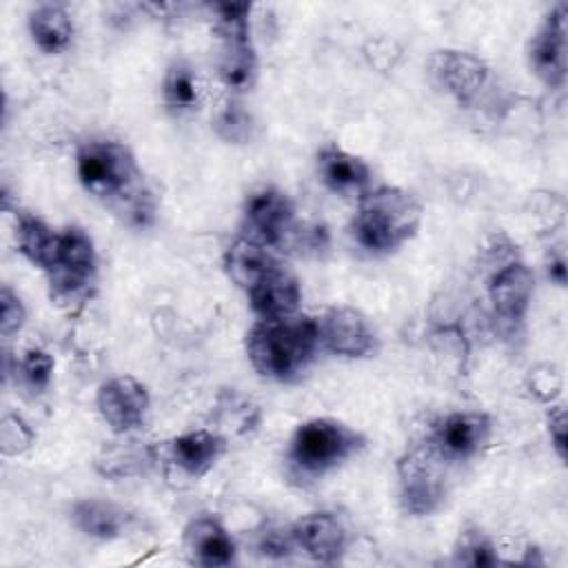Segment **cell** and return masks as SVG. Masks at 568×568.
<instances>
[{
	"label": "cell",
	"instance_id": "cell-21",
	"mask_svg": "<svg viewBox=\"0 0 568 568\" xmlns=\"http://www.w3.org/2000/svg\"><path fill=\"white\" fill-rule=\"evenodd\" d=\"M29 33L40 51L62 53L73 36V22L60 4H40L29 13Z\"/></svg>",
	"mask_w": 568,
	"mask_h": 568
},
{
	"label": "cell",
	"instance_id": "cell-6",
	"mask_svg": "<svg viewBox=\"0 0 568 568\" xmlns=\"http://www.w3.org/2000/svg\"><path fill=\"white\" fill-rule=\"evenodd\" d=\"M44 273L55 304L64 308L82 306L95 282V248L91 237L78 226L60 233L58 251Z\"/></svg>",
	"mask_w": 568,
	"mask_h": 568
},
{
	"label": "cell",
	"instance_id": "cell-31",
	"mask_svg": "<svg viewBox=\"0 0 568 568\" xmlns=\"http://www.w3.org/2000/svg\"><path fill=\"white\" fill-rule=\"evenodd\" d=\"M548 275H550V280H555L559 286L566 284V257H564V253H557L555 257H550V262H548Z\"/></svg>",
	"mask_w": 568,
	"mask_h": 568
},
{
	"label": "cell",
	"instance_id": "cell-30",
	"mask_svg": "<svg viewBox=\"0 0 568 568\" xmlns=\"http://www.w3.org/2000/svg\"><path fill=\"white\" fill-rule=\"evenodd\" d=\"M291 548H295L291 528L286 530H271L266 532V537L260 544V550L268 557H286L291 552Z\"/></svg>",
	"mask_w": 568,
	"mask_h": 568
},
{
	"label": "cell",
	"instance_id": "cell-7",
	"mask_svg": "<svg viewBox=\"0 0 568 568\" xmlns=\"http://www.w3.org/2000/svg\"><path fill=\"white\" fill-rule=\"evenodd\" d=\"M220 33V78L233 91H246L255 82L257 60L248 29V4H215Z\"/></svg>",
	"mask_w": 568,
	"mask_h": 568
},
{
	"label": "cell",
	"instance_id": "cell-12",
	"mask_svg": "<svg viewBox=\"0 0 568 568\" xmlns=\"http://www.w3.org/2000/svg\"><path fill=\"white\" fill-rule=\"evenodd\" d=\"M566 4L557 2L528 47L532 71L552 89H561L566 82Z\"/></svg>",
	"mask_w": 568,
	"mask_h": 568
},
{
	"label": "cell",
	"instance_id": "cell-2",
	"mask_svg": "<svg viewBox=\"0 0 568 568\" xmlns=\"http://www.w3.org/2000/svg\"><path fill=\"white\" fill-rule=\"evenodd\" d=\"M320 346L317 322L306 315L257 320L246 333V355L253 368L277 382H291L306 371Z\"/></svg>",
	"mask_w": 568,
	"mask_h": 568
},
{
	"label": "cell",
	"instance_id": "cell-27",
	"mask_svg": "<svg viewBox=\"0 0 568 568\" xmlns=\"http://www.w3.org/2000/svg\"><path fill=\"white\" fill-rule=\"evenodd\" d=\"M24 306L20 302V297L9 288L2 286L0 291V333L2 337H11L13 333H18L24 324Z\"/></svg>",
	"mask_w": 568,
	"mask_h": 568
},
{
	"label": "cell",
	"instance_id": "cell-22",
	"mask_svg": "<svg viewBox=\"0 0 568 568\" xmlns=\"http://www.w3.org/2000/svg\"><path fill=\"white\" fill-rule=\"evenodd\" d=\"M16 240H18L20 253L33 266L47 271L58 251L60 233L53 231L49 224H44L38 215L22 213L18 215V222H16Z\"/></svg>",
	"mask_w": 568,
	"mask_h": 568
},
{
	"label": "cell",
	"instance_id": "cell-23",
	"mask_svg": "<svg viewBox=\"0 0 568 568\" xmlns=\"http://www.w3.org/2000/svg\"><path fill=\"white\" fill-rule=\"evenodd\" d=\"M162 100L173 113L195 111L200 104L197 73L186 62H173L162 80Z\"/></svg>",
	"mask_w": 568,
	"mask_h": 568
},
{
	"label": "cell",
	"instance_id": "cell-5",
	"mask_svg": "<svg viewBox=\"0 0 568 568\" xmlns=\"http://www.w3.org/2000/svg\"><path fill=\"white\" fill-rule=\"evenodd\" d=\"M362 446L364 437L351 426L331 417H315L295 428L286 459L295 477L313 479L344 464Z\"/></svg>",
	"mask_w": 568,
	"mask_h": 568
},
{
	"label": "cell",
	"instance_id": "cell-28",
	"mask_svg": "<svg viewBox=\"0 0 568 568\" xmlns=\"http://www.w3.org/2000/svg\"><path fill=\"white\" fill-rule=\"evenodd\" d=\"M31 439H33V435H31V430L27 428V424L22 419L11 417V415L4 417V424H2V448H4L7 455L11 450V444H16V453H20V450H24L31 444Z\"/></svg>",
	"mask_w": 568,
	"mask_h": 568
},
{
	"label": "cell",
	"instance_id": "cell-24",
	"mask_svg": "<svg viewBox=\"0 0 568 568\" xmlns=\"http://www.w3.org/2000/svg\"><path fill=\"white\" fill-rule=\"evenodd\" d=\"M455 561L466 566H495L499 557L493 541L481 530H464L455 548Z\"/></svg>",
	"mask_w": 568,
	"mask_h": 568
},
{
	"label": "cell",
	"instance_id": "cell-1",
	"mask_svg": "<svg viewBox=\"0 0 568 568\" xmlns=\"http://www.w3.org/2000/svg\"><path fill=\"white\" fill-rule=\"evenodd\" d=\"M226 271L244 288L257 317H284L297 313L302 288L297 277L266 246L240 237L226 251Z\"/></svg>",
	"mask_w": 568,
	"mask_h": 568
},
{
	"label": "cell",
	"instance_id": "cell-18",
	"mask_svg": "<svg viewBox=\"0 0 568 568\" xmlns=\"http://www.w3.org/2000/svg\"><path fill=\"white\" fill-rule=\"evenodd\" d=\"M184 548L193 564L229 566L235 559V544L213 517H195L184 528Z\"/></svg>",
	"mask_w": 568,
	"mask_h": 568
},
{
	"label": "cell",
	"instance_id": "cell-8",
	"mask_svg": "<svg viewBox=\"0 0 568 568\" xmlns=\"http://www.w3.org/2000/svg\"><path fill=\"white\" fill-rule=\"evenodd\" d=\"M244 229H246L244 237L266 248L293 244V242L300 244L302 240L291 197L273 186H264L248 195L244 204Z\"/></svg>",
	"mask_w": 568,
	"mask_h": 568
},
{
	"label": "cell",
	"instance_id": "cell-10",
	"mask_svg": "<svg viewBox=\"0 0 568 568\" xmlns=\"http://www.w3.org/2000/svg\"><path fill=\"white\" fill-rule=\"evenodd\" d=\"M490 417L479 410H457L442 417L430 435V450L446 462L473 459L488 444Z\"/></svg>",
	"mask_w": 568,
	"mask_h": 568
},
{
	"label": "cell",
	"instance_id": "cell-29",
	"mask_svg": "<svg viewBox=\"0 0 568 568\" xmlns=\"http://www.w3.org/2000/svg\"><path fill=\"white\" fill-rule=\"evenodd\" d=\"M548 435L559 459H566V410L564 406H555L548 413Z\"/></svg>",
	"mask_w": 568,
	"mask_h": 568
},
{
	"label": "cell",
	"instance_id": "cell-16",
	"mask_svg": "<svg viewBox=\"0 0 568 568\" xmlns=\"http://www.w3.org/2000/svg\"><path fill=\"white\" fill-rule=\"evenodd\" d=\"M295 548L320 564L337 561L348 544V532L333 513H308L291 526Z\"/></svg>",
	"mask_w": 568,
	"mask_h": 568
},
{
	"label": "cell",
	"instance_id": "cell-14",
	"mask_svg": "<svg viewBox=\"0 0 568 568\" xmlns=\"http://www.w3.org/2000/svg\"><path fill=\"white\" fill-rule=\"evenodd\" d=\"M532 288L535 280L524 262L513 260L497 268L488 284V297L495 317L508 328L521 324L532 302Z\"/></svg>",
	"mask_w": 568,
	"mask_h": 568
},
{
	"label": "cell",
	"instance_id": "cell-15",
	"mask_svg": "<svg viewBox=\"0 0 568 568\" xmlns=\"http://www.w3.org/2000/svg\"><path fill=\"white\" fill-rule=\"evenodd\" d=\"M320 344L342 357H366L375 351V331L368 320L348 306H335L317 322Z\"/></svg>",
	"mask_w": 568,
	"mask_h": 568
},
{
	"label": "cell",
	"instance_id": "cell-25",
	"mask_svg": "<svg viewBox=\"0 0 568 568\" xmlns=\"http://www.w3.org/2000/svg\"><path fill=\"white\" fill-rule=\"evenodd\" d=\"M18 371L29 388L42 393L51 384L53 375V357L42 348H29L18 362Z\"/></svg>",
	"mask_w": 568,
	"mask_h": 568
},
{
	"label": "cell",
	"instance_id": "cell-19",
	"mask_svg": "<svg viewBox=\"0 0 568 568\" xmlns=\"http://www.w3.org/2000/svg\"><path fill=\"white\" fill-rule=\"evenodd\" d=\"M224 453V439L206 428L189 430L171 442L173 464L191 477H202Z\"/></svg>",
	"mask_w": 568,
	"mask_h": 568
},
{
	"label": "cell",
	"instance_id": "cell-17",
	"mask_svg": "<svg viewBox=\"0 0 568 568\" xmlns=\"http://www.w3.org/2000/svg\"><path fill=\"white\" fill-rule=\"evenodd\" d=\"M317 175L326 189L344 197H362L368 193L371 169L368 164L339 149L337 144H326L317 151Z\"/></svg>",
	"mask_w": 568,
	"mask_h": 568
},
{
	"label": "cell",
	"instance_id": "cell-3",
	"mask_svg": "<svg viewBox=\"0 0 568 568\" xmlns=\"http://www.w3.org/2000/svg\"><path fill=\"white\" fill-rule=\"evenodd\" d=\"M419 222L422 206L408 191L379 186L359 197L353 237L371 253H388L408 242L417 233Z\"/></svg>",
	"mask_w": 568,
	"mask_h": 568
},
{
	"label": "cell",
	"instance_id": "cell-13",
	"mask_svg": "<svg viewBox=\"0 0 568 568\" xmlns=\"http://www.w3.org/2000/svg\"><path fill=\"white\" fill-rule=\"evenodd\" d=\"M98 413L115 433H129L144 424L149 413V393L131 375H118L104 382L95 397Z\"/></svg>",
	"mask_w": 568,
	"mask_h": 568
},
{
	"label": "cell",
	"instance_id": "cell-9",
	"mask_svg": "<svg viewBox=\"0 0 568 568\" xmlns=\"http://www.w3.org/2000/svg\"><path fill=\"white\" fill-rule=\"evenodd\" d=\"M399 499L410 515L435 513L446 495L444 477L437 468L433 450H410L397 462Z\"/></svg>",
	"mask_w": 568,
	"mask_h": 568
},
{
	"label": "cell",
	"instance_id": "cell-26",
	"mask_svg": "<svg viewBox=\"0 0 568 568\" xmlns=\"http://www.w3.org/2000/svg\"><path fill=\"white\" fill-rule=\"evenodd\" d=\"M215 129L220 133V138H224L226 142H246L251 138V129H253V122H251V115L242 109V104H235V102H229L220 115H217V122H215Z\"/></svg>",
	"mask_w": 568,
	"mask_h": 568
},
{
	"label": "cell",
	"instance_id": "cell-11",
	"mask_svg": "<svg viewBox=\"0 0 568 568\" xmlns=\"http://www.w3.org/2000/svg\"><path fill=\"white\" fill-rule=\"evenodd\" d=\"M433 82L459 104L473 102L488 82V67L484 60L468 51L442 49L428 60Z\"/></svg>",
	"mask_w": 568,
	"mask_h": 568
},
{
	"label": "cell",
	"instance_id": "cell-20",
	"mask_svg": "<svg viewBox=\"0 0 568 568\" xmlns=\"http://www.w3.org/2000/svg\"><path fill=\"white\" fill-rule=\"evenodd\" d=\"M71 521L87 537L106 541L120 537L126 530L131 515L113 501L80 499L71 508Z\"/></svg>",
	"mask_w": 568,
	"mask_h": 568
},
{
	"label": "cell",
	"instance_id": "cell-4",
	"mask_svg": "<svg viewBox=\"0 0 568 568\" xmlns=\"http://www.w3.org/2000/svg\"><path fill=\"white\" fill-rule=\"evenodd\" d=\"M75 171L82 186L111 204H142L140 171L133 153L115 140H89L75 153Z\"/></svg>",
	"mask_w": 568,
	"mask_h": 568
}]
</instances>
